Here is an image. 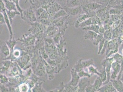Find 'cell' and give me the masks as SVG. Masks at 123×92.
Segmentation results:
<instances>
[{"mask_svg": "<svg viewBox=\"0 0 123 92\" xmlns=\"http://www.w3.org/2000/svg\"><path fill=\"white\" fill-rule=\"evenodd\" d=\"M21 17L23 20L30 23L37 21L34 8L33 7H31L27 9L24 10L23 15Z\"/></svg>", "mask_w": 123, "mask_h": 92, "instance_id": "obj_1", "label": "cell"}, {"mask_svg": "<svg viewBox=\"0 0 123 92\" xmlns=\"http://www.w3.org/2000/svg\"><path fill=\"white\" fill-rule=\"evenodd\" d=\"M81 8L80 6L71 8L68 7L66 6L63 9L69 16H75L79 15L81 11Z\"/></svg>", "mask_w": 123, "mask_h": 92, "instance_id": "obj_2", "label": "cell"}, {"mask_svg": "<svg viewBox=\"0 0 123 92\" xmlns=\"http://www.w3.org/2000/svg\"><path fill=\"white\" fill-rule=\"evenodd\" d=\"M102 4L94 2L87 3L84 6L86 8L94 11L100 8Z\"/></svg>", "mask_w": 123, "mask_h": 92, "instance_id": "obj_3", "label": "cell"}, {"mask_svg": "<svg viewBox=\"0 0 123 92\" xmlns=\"http://www.w3.org/2000/svg\"><path fill=\"white\" fill-rule=\"evenodd\" d=\"M5 4L6 8L8 11H18L15 3L10 0H3Z\"/></svg>", "mask_w": 123, "mask_h": 92, "instance_id": "obj_4", "label": "cell"}, {"mask_svg": "<svg viewBox=\"0 0 123 92\" xmlns=\"http://www.w3.org/2000/svg\"><path fill=\"white\" fill-rule=\"evenodd\" d=\"M82 0H69L67 2L66 6L69 8L77 7L81 5Z\"/></svg>", "mask_w": 123, "mask_h": 92, "instance_id": "obj_5", "label": "cell"}, {"mask_svg": "<svg viewBox=\"0 0 123 92\" xmlns=\"http://www.w3.org/2000/svg\"><path fill=\"white\" fill-rule=\"evenodd\" d=\"M89 16L86 13L80 14L78 16L75 23V26H79V25L86 19L89 18Z\"/></svg>", "mask_w": 123, "mask_h": 92, "instance_id": "obj_6", "label": "cell"}, {"mask_svg": "<svg viewBox=\"0 0 123 92\" xmlns=\"http://www.w3.org/2000/svg\"><path fill=\"white\" fill-rule=\"evenodd\" d=\"M6 13L8 16L10 21L11 23H12L13 19L17 15H21V13L18 11H8L6 9Z\"/></svg>", "mask_w": 123, "mask_h": 92, "instance_id": "obj_7", "label": "cell"}, {"mask_svg": "<svg viewBox=\"0 0 123 92\" xmlns=\"http://www.w3.org/2000/svg\"><path fill=\"white\" fill-rule=\"evenodd\" d=\"M68 15V14L65 10L63 8L62 9L58 11L55 14L52 18L51 21L55 20V19L66 16Z\"/></svg>", "mask_w": 123, "mask_h": 92, "instance_id": "obj_8", "label": "cell"}, {"mask_svg": "<svg viewBox=\"0 0 123 92\" xmlns=\"http://www.w3.org/2000/svg\"><path fill=\"white\" fill-rule=\"evenodd\" d=\"M83 10L87 14L89 18H92L94 17L96 15V12L95 11L89 9L84 6H82Z\"/></svg>", "mask_w": 123, "mask_h": 92, "instance_id": "obj_9", "label": "cell"}, {"mask_svg": "<svg viewBox=\"0 0 123 92\" xmlns=\"http://www.w3.org/2000/svg\"><path fill=\"white\" fill-rule=\"evenodd\" d=\"M58 31V28L57 26L54 25L50 26L48 28L47 30V34L49 35H51L55 33Z\"/></svg>", "mask_w": 123, "mask_h": 92, "instance_id": "obj_10", "label": "cell"}, {"mask_svg": "<svg viewBox=\"0 0 123 92\" xmlns=\"http://www.w3.org/2000/svg\"><path fill=\"white\" fill-rule=\"evenodd\" d=\"M2 13L4 14V18H5V23H6V25L8 27L10 33L11 34H12V27H11L10 24V23H11V22L10 21L9 19L8 16L6 11H4V12Z\"/></svg>", "mask_w": 123, "mask_h": 92, "instance_id": "obj_11", "label": "cell"}, {"mask_svg": "<svg viewBox=\"0 0 123 92\" xmlns=\"http://www.w3.org/2000/svg\"><path fill=\"white\" fill-rule=\"evenodd\" d=\"M34 10L37 18L40 16L42 13L45 10L44 8L41 7L38 8L37 9H34Z\"/></svg>", "mask_w": 123, "mask_h": 92, "instance_id": "obj_12", "label": "cell"}, {"mask_svg": "<svg viewBox=\"0 0 123 92\" xmlns=\"http://www.w3.org/2000/svg\"><path fill=\"white\" fill-rule=\"evenodd\" d=\"M10 0L13 1L15 3L18 11L21 13V17H22V15H23V12L24 10L22 9L21 8V7H20L19 5V1L20 0Z\"/></svg>", "mask_w": 123, "mask_h": 92, "instance_id": "obj_13", "label": "cell"}, {"mask_svg": "<svg viewBox=\"0 0 123 92\" xmlns=\"http://www.w3.org/2000/svg\"><path fill=\"white\" fill-rule=\"evenodd\" d=\"M37 20L41 19H45L51 20L47 12V11L45 10L40 16H39V17L37 18Z\"/></svg>", "mask_w": 123, "mask_h": 92, "instance_id": "obj_14", "label": "cell"}, {"mask_svg": "<svg viewBox=\"0 0 123 92\" xmlns=\"http://www.w3.org/2000/svg\"><path fill=\"white\" fill-rule=\"evenodd\" d=\"M38 22L43 25H48L51 22V20L45 19H41L37 20Z\"/></svg>", "mask_w": 123, "mask_h": 92, "instance_id": "obj_15", "label": "cell"}, {"mask_svg": "<svg viewBox=\"0 0 123 92\" xmlns=\"http://www.w3.org/2000/svg\"><path fill=\"white\" fill-rule=\"evenodd\" d=\"M105 13L106 10L105 8L99 9L96 12V15L100 18L103 14Z\"/></svg>", "mask_w": 123, "mask_h": 92, "instance_id": "obj_16", "label": "cell"}, {"mask_svg": "<svg viewBox=\"0 0 123 92\" xmlns=\"http://www.w3.org/2000/svg\"><path fill=\"white\" fill-rule=\"evenodd\" d=\"M5 4L3 0H0V12L3 13L4 11H6Z\"/></svg>", "mask_w": 123, "mask_h": 92, "instance_id": "obj_17", "label": "cell"}, {"mask_svg": "<svg viewBox=\"0 0 123 92\" xmlns=\"http://www.w3.org/2000/svg\"><path fill=\"white\" fill-rule=\"evenodd\" d=\"M64 8L66 6L67 0H55Z\"/></svg>", "mask_w": 123, "mask_h": 92, "instance_id": "obj_18", "label": "cell"}, {"mask_svg": "<svg viewBox=\"0 0 123 92\" xmlns=\"http://www.w3.org/2000/svg\"><path fill=\"white\" fill-rule=\"evenodd\" d=\"M111 15V20L113 22H116L120 20V15Z\"/></svg>", "mask_w": 123, "mask_h": 92, "instance_id": "obj_19", "label": "cell"}, {"mask_svg": "<svg viewBox=\"0 0 123 92\" xmlns=\"http://www.w3.org/2000/svg\"><path fill=\"white\" fill-rule=\"evenodd\" d=\"M20 89L21 92H26L28 90V86L25 84H22L20 86Z\"/></svg>", "mask_w": 123, "mask_h": 92, "instance_id": "obj_20", "label": "cell"}, {"mask_svg": "<svg viewBox=\"0 0 123 92\" xmlns=\"http://www.w3.org/2000/svg\"><path fill=\"white\" fill-rule=\"evenodd\" d=\"M0 24L1 25L5 23L4 15L2 12H0Z\"/></svg>", "mask_w": 123, "mask_h": 92, "instance_id": "obj_21", "label": "cell"}, {"mask_svg": "<svg viewBox=\"0 0 123 92\" xmlns=\"http://www.w3.org/2000/svg\"><path fill=\"white\" fill-rule=\"evenodd\" d=\"M109 14L106 12L100 18L101 20L104 21L106 19H109Z\"/></svg>", "mask_w": 123, "mask_h": 92, "instance_id": "obj_22", "label": "cell"}, {"mask_svg": "<svg viewBox=\"0 0 123 92\" xmlns=\"http://www.w3.org/2000/svg\"><path fill=\"white\" fill-rule=\"evenodd\" d=\"M99 31L101 33H104L105 32L104 28L102 26H100L99 27V30H98V31Z\"/></svg>", "mask_w": 123, "mask_h": 92, "instance_id": "obj_23", "label": "cell"}, {"mask_svg": "<svg viewBox=\"0 0 123 92\" xmlns=\"http://www.w3.org/2000/svg\"><path fill=\"white\" fill-rule=\"evenodd\" d=\"M20 54V52H19V51H16L14 52V55L16 57H18L19 55Z\"/></svg>", "mask_w": 123, "mask_h": 92, "instance_id": "obj_24", "label": "cell"}, {"mask_svg": "<svg viewBox=\"0 0 123 92\" xmlns=\"http://www.w3.org/2000/svg\"><path fill=\"white\" fill-rule=\"evenodd\" d=\"M120 20L123 21V12L121 14H120Z\"/></svg>", "mask_w": 123, "mask_h": 92, "instance_id": "obj_25", "label": "cell"}, {"mask_svg": "<svg viewBox=\"0 0 123 92\" xmlns=\"http://www.w3.org/2000/svg\"><path fill=\"white\" fill-rule=\"evenodd\" d=\"M69 0H67V2Z\"/></svg>", "mask_w": 123, "mask_h": 92, "instance_id": "obj_26", "label": "cell"}]
</instances>
